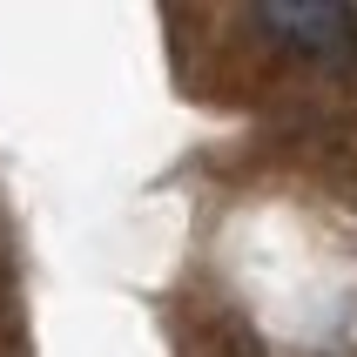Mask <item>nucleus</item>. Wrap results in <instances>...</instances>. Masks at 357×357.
<instances>
[{
    "label": "nucleus",
    "mask_w": 357,
    "mask_h": 357,
    "mask_svg": "<svg viewBox=\"0 0 357 357\" xmlns=\"http://www.w3.org/2000/svg\"><path fill=\"white\" fill-rule=\"evenodd\" d=\"M263 27L277 40H297L303 54H317V61H344L351 54V34H357V20L344 14V7H303V0L263 7Z\"/></svg>",
    "instance_id": "nucleus-1"
}]
</instances>
